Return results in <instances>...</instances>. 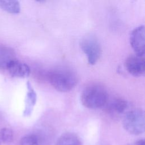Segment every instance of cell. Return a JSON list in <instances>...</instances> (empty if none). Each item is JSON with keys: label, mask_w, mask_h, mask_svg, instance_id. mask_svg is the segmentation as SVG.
Returning <instances> with one entry per match:
<instances>
[{"label": "cell", "mask_w": 145, "mask_h": 145, "mask_svg": "<svg viewBox=\"0 0 145 145\" xmlns=\"http://www.w3.org/2000/svg\"><path fill=\"white\" fill-rule=\"evenodd\" d=\"M109 98L105 88L99 84H92L86 87L80 95L83 105L89 109L104 107Z\"/></svg>", "instance_id": "obj_1"}, {"label": "cell", "mask_w": 145, "mask_h": 145, "mask_svg": "<svg viewBox=\"0 0 145 145\" xmlns=\"http://www.w3.org/2000/svg\"><path fill=\"white\" fill-rule=\"evenodd\" d=\"M48 79L53 87L58 91L66 92L75 87L78 82L76 75L67 69H56L50 71Z\"/></svg>", "instance_id": "obj_2"}, {"label": "cell", "mask_w": 145, "mask_h": 145, "mask_svg": "<svg viewBox=\"0 0 145 145\" xmlns=\"http://www.w3.org/2000/svg\"><path fill=\"white\" fill-rule=\"evenodd\" d=\"M125 130L133 135H139L144 130V115L141 109H134L126 112L122 120Z\"/></svg>", "instance_id": "obj_3"}, {"label": "cell", "mask_w": 145, "mask_h": 145, "mask_svg": "<svg viewBox=\"0 0 145 145\" xmlns=\"http://www.w3.org/2000/svg\"><path fill=\"white\" fill-rule=\"evenodd\" d=\"M80 46L82 51L87 56L89 65H95L101 55V46L96 37L89 35L85 36L80 41Z\"/></svg>", "instance_id": "obj_4"}, {"label": "cell", "mask_w": 145, "mask_h": 145, "mask_svg": "<svg viewBox=\"0 0 145 145\" xmlns=\"http://www.w3.org/2000/svg\"><path fill=\"white\" fill-rule=\"evenodd\" d=\"M130 45L137 56L144 57V28L140 25L134 28L130 36Z\"/></svg>", "instance_id": "obj_5"}, {"label": "cell", "mask_w": 145, "mask_h": 145, "mask_svg": "<svg viewBox=\"0 0 145 145\" xmlns=\"http://www.w3.org/2000/svg\"><path fill=\"white\" fill-rule=\"evenodd\" d=\"M125 66L128 72L134 76H141L145 72L144 57L136 54L129 56L125 62Z\"/></svg>", "instance_id": "obj_6"}, {"label": "cell", "mask_w": 145, "mask_h": 145, "mask_svg": "<svg viewBox=\"0 0 145 145\" xmlns=\"http://www.w3.org/2000/svg\"><path fill=\"white\" fill-rule=\"evenodd\" d=\"M7 70L12 76L17 78H26L30 74L29 67L25 63L17 59L12 61L8 66Z\"/></svg>", "instance_id": "obj_7"}, {"label": "cell", "mask_w": 145, "mask_h": 145, "mask_svg": "<svg viewBox=\"0 0 145 145\" xmlns=\"http://www.w3.org/2000/svg\"><path fill=\"white\" fill-rule=\"evenodd\" d=\"M128 104L125 100L120 98L114 97L111 99L108 98V101L104 107L106 110L113 114H121L127 109Z\"/></svg>", "instance_id": "obj_8"}, {"label": "cell", "mask_w": 145, "mask_h": 145, "mask_svg": "<svg viewBox=\"0 0 145 145\" xmlns=\"http://www.w3.org/2000/svg\"><path fill=\"white\" fill-rule=\"evenodd\" d=\"M15 52L11 48L0 45V69H6L9 65L16 59Z\"/></svg>", "instance_id": "obj_9"}, {"label": "cell", "mask_w": 145, "mask_h": 145, "mask_svg": "<svg viewBox=\"0 0 145 145\" xmlns=\"http://www.w3.org/2000/svg\"><path fill=\"white\" fill-rule=\"evenodd\" d=\"M27 92L25 100V108L23 113L24 116H28L31 114L33 107L35 105L37 100V95L29 82L27 83Z\"/></svg>", "instance_id": "obj_10"}, {"label": "cell", "mask_w": 145, "mask_h": 145, "mask_svg": "<svg viewBox=\"0 0 145 145\" xmlns=\"http://www.w3.org/2000/svg\"><path fill=\"white\" fill-rule=\"evenodd\" d=\"M56 145H82L78 137L72 133L63 134L57 140Z\"/></svg>", "instance_id": "obj_11"}, {"label": "cell", "mask_w": 145, "mask_h": 145, "mask_svg": "<svg viewBox=\"0 0 145 145\" xmlns=\"http://www.w3.org/2000/svg\"><path fill=\"white\" fill-rule=\"evenodd\" d=\"M0 7L6 12L18 14L20 11V3L17 1H0Z\"/></svg>", "instance_id": "obj_12"}, {"label": "cell", "mask_w": 145, "mask_h": 145, "mask_svg": "<svg viewBox=\"0 0 145 145\" xmlns=\"http://www.w3.org/2000/svg\"><path fill=\"white\" fill-rule=\"evenodd\" d=\"M13 139V133L8 128L2 129L0 131V142L7 144L12 142Z\"/></svg>", "instance_id": "obj_13"}, {"label": "cell", "mask_w": 145, "mask_h": 145, "mask_svg": "<svg viewBox=\"0 0 145 145\" xmlns=\"http://www.w3.org/2000/svg\"><path fill=\"white\" fill-rule=\"evenodd\" d=\"M18 145H39V139L35 135H28L23 137Z\"/></svg>", "instance_id": "obj_14"}, {"label": "cell", "mask_w": 145, "mask_h": 145, "mask_svg": "<svg viewBox=\"0 0 145 145\" xmlns=\"http://www.w3.org/2000/svg\"><path fill=\"white\" fill-rule=\"evenodd\" d=\"M134 145H145V142L143 139L139 140L134 144Z\"/></svg>", "instance_id": "obj_15"}]
</instances>
